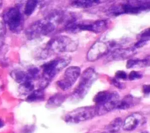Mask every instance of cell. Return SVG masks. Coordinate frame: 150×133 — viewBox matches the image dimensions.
<instances>
[{
	"instance_id": "cell-1",
	"label": "cell",
	"mask_w": 150,
	"mask_h": 133,
	"mask_svg": "<svg viewBox=\"0 0 150 133\" xmlns=\"http://www.w3.org/2000/svg\"><path fill=\"white\" fill-rule=\"evenodd\" d=\"M78 42L77 40L64 35L57 36L47 43L41 56L42 58L46 59L54 53L72 52L76 50Z\"/></svg>"
},
{
	"instance_id": "cell-2",
	"label": "cell",
	"mask_w": 150,
	"mask_h": 133,
	"mask_svg": "<svg viewBox=\"0 0 150 133\" xmlns=\"http://www.w3.org/2000/svg\"><path fill=\"white\" fill-rule=\"evenodd\" d=\"M71 60V57L65 56L58 57L43 64L41 66L43 74L39 88L44 90L49 82L70 63Z\"/></svg>"
},
{
	"instance_id": "cell-3",
	"label": "cell",
	"mask_w": 150,
	"mask_h": 133,
	"mask_svg": "<svg viewBox=\"0 0 150 133\" xmlns=\"http://www.w3.org/2000/svg\"><path fill=\"white\" fill-rule=\"evenodd\" d=\"M97 79V73L92 67L87 68L81 74L79 83L71 94V98L79 101L87 94L92 84Z\"/></svg>"
},
{
	"instance_id": "cell-4",
	"label": "cell",
	"mask_w": 150,
	"mask_h": 133,
	"mask_svg": "<svg viewBox=\"0 0 150 133\" xmlns=\"http://www.w3.org/2000/svg\"><path fill=\"white\" fill-rule=\"evenodd\" d=\"M149 9V3L145 1H129L124 4L114 5L108 10V15L116 17L123 13L137 14Z\"/></svg>"
},
{
	"instance_id": "cell-5",
	"label": "cell",
	"mask_w": 150,
	"mask_h": 133,
	"mask_svg": "<svg viewBox=\"0 0 150 133\" xmlns=\"http://www.w3.org/2000/svg\"><path fill=\"white\" fill-rule=\"evenodd\" d=\"M56 28L55 23L49 17L32 23L26 30L28 39H33L40 36H46L52 33Z\"/></svg>"
},
{
	"instance_id": "cell-6",
	"label": "cell",
	"mask_w": 150,
	"mask_h": 133,
	"mask_svg": "<svg viewBox=\"0 0 150 133\" xmlns=\"http://www.w3.org/2000/svg\"><path fill=\"white\" fill-rule=\"evenodd\" d=\"M3 21L9 29L13 33H19L22 29L23 17L19 6L9 8L3 15Z\"/></svg>"
},
{
	"instance_id": "cell-7",
	"label": "cell",
	"mask_w": 150,
	"mask_h": 133,
	"mask_svg": "<svg viewBox=\"0 0 150 133\" xmlns=\"http://www.w3.org/2000/svg\"><path fill=\"white\" fill-rule=\"evenodd\" d=\"M96 115L95 106L82 107L68 112L64 116V121L68 123L77 124L91 120Z\"/></svg>"
},
{
	"instance_id": "cell-8",
	"label": "cell",
	"mask_w": 150,
	"mask_h": 133,
	"mask_svg": "<svg viewBox=\"0 0 150 133\" xmlns=\"http://www.w3.org/2000/svg\"><path fill=\"white\" fill-rule=\"evenodd\" d=\"M80 74V67L76 66H70L65 70L63 79L57 81V85L63 91L68 90L73 86Z\"/></svg>"
},
{
	"instance_id": "cell-9",
	"label": "cell",
	"mask_w": 150,
	"mask_h": 133,
	"mask_svg": "<svg viewBox=\"0 0 150 133\" xmlns=\"http://www.w3.org/2000/svg\"><path fill=\"white\" fill-rule=\"evenodd\" d=\"M110 48L107 43L101 40H98L88 49L86 56L87 59L90 62L96 61L107 54Z\"/></svg>"
},
{
	"instance_id": "cell-10",
	"label": "cell",
	"mask_w": 150,
	"mask_h": 133,
	"mask_svg": "<svg viewBox=\"0 0 150 133\" xmlns=\"http://www.w3.org/2000/svg\"><path fill=\"white\" fill-rule=\"evenodd\" d=\"M108 28V22L106 20H97L92 23H82L78 22L76 24V31L86 30L96 33L105 30Z\"/></svg>"
},
{
	"instance_id": "cell-11",
	"label": "cell",
	"mask_w": 150,
	"mask_h": 133,
	"mask_svg": "<svg viewBox=\"0 0 150 133\" xmlns=\"http://www.w3.org/2000/svg\"><path fill=\"white\" fill-rule=\"evenodd\" d=\"M119 100V94L115 91L112 98L103 103L95 105L96 115H103L112 111L116 108L117 103Z\"/></svg>"
},
{
	"instance_id": "cell-12",
	"label": "cell",
	"mask_w": 150,
	"mask_h": 133,
	"mask_svg": "<svg viewBox=\"0 0 150 133\" xmlns=\"http://www.w3.org/2000/svg\"><path fill=\"white\" fill-rule=\"evenodd\" d=\"M145 122V118L142 114L138 112L133 113L125 119L122 123V128L125 131H132Z\"/></svg>"
},
{
	"instance_id": "cell-13",
	"label": "cell",
	"mask_w": 150,
	"mask_h": 133,
	"mask_svg": "<svg viewBox=\"0 0 150 133\" xmlns=\"http://www.w3.org/2000/svg\"><path fill=\"white\" fill-rule=\"evenodd\" d=\"M137 53L136 49L132 47L117 48L114 49L108 57L109 60H121L130 59Z\"/></svg>"
},
{
	"instance_id": "cell-14",
	"label": "cell",
	"mask_w": 150,
	"mask_h": 133,
	"mask_svg": "<svg viewBox=\"0 0 150 133\" xmlns=\"http://www.w3.org/2000/svg\"><path fill=\"white\" fill-rule=\"evenodd\" d=\"M139 101V100L138 98L131 95H127L121 100L118 101L115 108L121 110H127L136 105Z\"/></svg>"
},
{
	"instance_id": "cell-15",
	"label": "cell",
	"mask_w": 150,
	"mask_h": 133,
	"mask_svg": "<svg viewBox=\"0 0 150 133\" xmlns=\"http://www.w3.org/2000/svg\"><path fill=\"white\" fill-rule=\"evenodd\" d=\"M66 96L60 93H57L51 96L47 100L46 107L47 108L52 109L60 106L64 101Z\"/></svg>"
},
{
	"instance_id": "cell-16",
	"label": "cell",
	"mask_w": 150,
	"mask_h": 133,
	"mask_svg": "<svg viewBox=\"0 0 150 133\" xmlns=\"http://www.w3.org/2000/svg\"><path fill=\"white\" fill-rule=\"evenodd\" d=\"M149 66V56L146 57L139 59H129L128 60L126 64L127 69H131L134 67H145Z\"/></svg>"
},
{
	"instance_id": "cell-17",
	"label": "cell",
	"mask_w": 150,
	"mask_h": 133,
	"mask_svg": "<svg viewBox=\"0 0 150 133\" xmlns=\"http://www.w3.org/2000/svg\"><path fill=\"white\" fill-rule=\"evenodd\" d=\"M11 76L16 82L22 84L27 81H32L28 73L21 70H15L11 73Z\"/></svg>"
},
{
	"instance_id": "cell-18",
	"label": "cell",
	"mask_w": 150,
	"mask_h": 133,
	"mask_svg": "<svg viewBox=\"0 0 150 133\" xmlns=\"http://www.w3.org/2000/svg\"><path fill=\"white\" fill-rule=\"evenodd\" d=\"M122 123L123 121L121 118H115L105 127V131L103 133H118L122 127Z\"/></svg>"
},
{
	"instance_id": "cell-19",
	"label": "cell",
	"mask_w": 150,
	"mask_h": 133,
	"mask_svg": "<svg viewBox=\"0 0 150 133\" xmlns=\"http://www.w3.org/2000/svg\"><path fill=\"white\" fill-rule=\"evenodd\" d=\"M115 91H101L97 93L93 98L94 102L96 105L100 104L108 100L114 95Z\"/></svg>"
},
{
	"instance_id": "cell-20",
	"label": "cell",
	"mask_w": 150,
	"mask_h": 133,
	"mask_svg": "<svg viewBox=\"0 0 150 133\" xmlns=\"http://www.w3.org/2000/svg\"><path fill=\"white\" fill-rule=\"evenodd\" d=\"M100 4L98 0H77L71 2V6L77 8H88Z\"/></svg>"
},
{
	"instance_id": "cell-21",
	"label": "cell",
	"mask_w": 150,
	"mask_h": 133,
	"mask_svg": "<svg viewBox=\"0 0 150 133\" xmlns=\"http://www.w3.org/2000/svg\"><path fill=\"white\" fill-rule=\"evenodd\" d=\"M45 98L44 90L40 88L32 91L27 97L26 100L28 102H36L43 100Z\"/></svg>"
},
{
	"instance_id": "cell-22",
	"label": "cell",
	"mask_w": 150,
	"mask_h": 133,
	"mask_svg": "<svg viewBox=\"0 0 150 133\" xmlns=\"http://www.w3.org/2000/svg\"><path fill=\"white\" fill-rule=\"evenodd\" d=\"M34 90V84L32 81H27L20 84L19 91L22 94H30Z\"/></svg>"
},
{
	"instance_id": "cell-23",
	"label": "cell",
	"mask_w": 150,
	"mask_h": 133,
	"mask_svg": "<svg viewBox=\"0 0 150 133\" xmlns=\"http://www.w3.org/2000/svg\"><path fill=\"white\" fill-rule=\"evenodd\" d=\"M38 4V1H35V0L28 1L25 6L24 13L26 16L31 15L35 11Z\"/></svg>"
},
{
	"instance_id": "cell-24",
	"label": "cell",
	"mask_w": 150,
	"mask_h": 133,
	"mask_svg": "<svg viewBox=\"0 0 150 133\" xmlns=\"http://www.w3.org/2000/svg\"><path fill=\"white\" fill-rule=\"evenodd\" d=\"M108 81L110 83V84H111L117 88L124 89L125 87V86L123 83H121L118 80L116 79L115 77H109Z\"/></svg>"
},
{
	"instance_id": "cell-25",
	"label": "cell",
	"mask_w": 150,
	"mask_h": 133,
	"mask_svg": "<svg viewBox=\"0 0 150 133\" xmlns=\"http://www.w3.org/2000/svg\"><path fill=\"white\" fill-rule=\"evenodd\" d=\"M142 77H143V75L141 72H139L138 71H135V70L131 71L128 75L129 79L132 81L141 79Z\"/></svg>"
},
{
	"instance_id": "cell-26",
	"label": "cell",
	"mask_w": 150,
	"mask_h": 133,
	"mask_svg": "<svg viewBox=\"0 0 150 133\" xmlns=\"http://www.w3.org/2000/svg\"><path fill=\"white\" fill-rule=\"evenodd\" d=\"M149 37H150V34H149V28H147L145 30H143L141 33H140V35L138 36V37H139V39L142 40H145L149 41Z\"/></svg>"
},
{
	"instance_id": "cell-27",
	"label": "cell",
	"mask_w": 150,
	"mask_h": 133,
	"mask_svg": "<svg viewBox=\"0 0 150 133\" xmlns=\"http://www.w3.org/2000/svg\"><path fill=\"white\" fill-rule=\"evenodd\" d=\"M128 77V76L125 71L124 70H118L115 72V78L117 80H126Z\"/></svg>"
},
{
	"instance_id": "cell-28",
	"label": "cell",
	"mask_w": 150,
	"mask_h": 133,
	"mask_svg": "<svg viewBox=\"0 0 150 133\" xmlns=\"http://www.w3.org/2000/svg\"><path fill=\"white\" fill-rule=\"evenodd\" d=\"M5 48V39H4V35L3 33H0V54L2 53L4 54L3 50Z\"/></svg>"
},
{
	"instance_id": "cell-29",
	"label": "cell",
	"mask_w": 150,
	"mask_h": 133,
	"mask_svg": "<svg viewBox=\"0 0 150 133\" xmlns=\"http://www.w3.org/2000/svg\"><path fill=\"white\" fill-rule=\"evenodd\" d=\"M148 41L147 40H142V39H139L137 42H136L134 45V48L137 49V48H140L143 47L144 46H145L147 42Z\"/></svg>"
},
{
	"instance_id": "cell-30",
	"label": "cell",
	"mask_w": 150,
	"mask_h": 133,
	"mask_svg": "<svg viewBox=\"0 0 150 133\" xmlns=\"http://www.w3.org/2000/svg\"><path fill=\"white\" fill-rule=\"evenodd\" d=\"M142 91L145 94L148 95L150 91V86L149 84H144L142 86Z\"/></svg>"
},
{
	"instance_id": "cell-31",
	"label": "cell",
	"mask_w": 150,
	"mask_h": 133,
	"mask_svg": "<svg viewBox=\"0 0 150 133\" xmlns=\"http://www.w3.org/2000/svg\"><path fill=\"white\" fill-rule=\"evenodd\" d=\"M5 125V122L4 121V120L1 118H0V128H2Z\"/></svg>"
},
{
	"instance_id": "cell-32",
	"label": "cell",
	"mask_w": 150,
	"mask_h": 133,
	"mask_svg": "<svg viewBox=\"0 0 150 133\" xmlns=\"http://www.w3.org/2000/svg\"><path fill=\"white\" fill-rule=\"evenodd\" d=\"M2 5H3V2H2V1H0V10H1V9Z\"/></svg>"
},
{
	"instance_id": "cell-33",
	"label": "cell",
	"mask_w": 150,
	"mask_h": 133,
	"mask_svg": "<svg viewBox=\"0 0 150 133\" xmlns=\"http://www.w3.org/2000/svg\"><path fill=\"white\" fill-rule=\"evenodd\" d=\"M141 133H149L148 132H142Z\"/></svg>"
}]
</instances>
